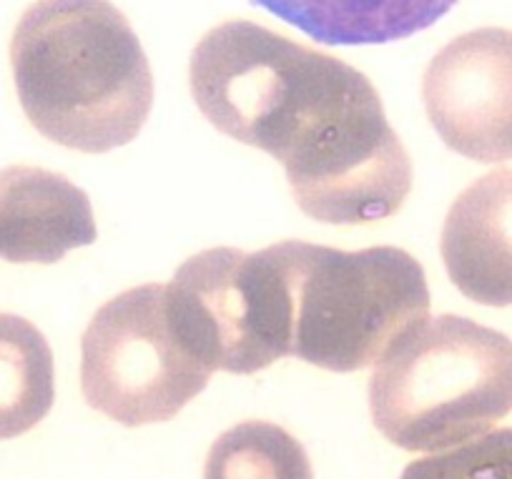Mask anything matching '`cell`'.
I'll list each match as a JSON object with an SVG mask.
<instances>
[{
    "label": "cell",
    "mask_w": 512,
    "mask_h": 479,
    "mask_svg": "<svg viewBox=\"0 0 512 479\" xmlns=\"http://www.w3.org/2000/svg\"><path fill=\"white\" fill-rule=\"evenodd\" d=\"M211 374L181 342L171 322L166 284L121 291L96 311L83 332V399L123 427L174 419L204 392Z\"/></svg>",
    "instance_id": "5"
},
{
    "label": "cell",
    "mask_w": 512,
    "mask_h": 479,
    "mask_svg": "<svg viewBox=\"0 0 512 479\" xmlns=\"http://www.w3.org/2000/svg\"><path fill=\"white\" fill-rule=\"evenodd\" d=\"M400 479H512V427L415 459Z\"/></svg>",
    "instance_id": "13"
},
{
    "label": "cell",
    "mask_w": 512,
    "mask_h": 479,
    "mask_svg": "<svg viewBox=\"0 0 512 479\" xmlns=\"http://www.w3.org/2000/svg\"><path fill=\"white\" fill-rule=\"evenodd\" d=\"M369 412L407 452H442L482 437L512 412V339L467 316H427L377 362Z\"/></svg>",
    "instance_id": "3"
},
{
    "label": "cell",
    "mask_w": 512,
    "mask_h": 479,
    "mask_svg": "<svg viewBox=\"0 0 512 479\" xmlns=\"http://www.w3.org/2000/svg\"><path fill=\"white\" fill-rule=\"evenodd\" d=\"M324 46L407 41L447 16L460 0H251Z\"/></svg>",
    "instance_id": "10"
},
{
    "label": "cell",
    "mask_w": 512,
    "mask_h": 479,
    "mask_svg": "<svg viewBox=\"0 0 512 479\" xmlns=\"http://www.w3.org/2000/svg\"><path fill=\"white\" fill-rule=\"evenodd\" d=\"M11 68L31 126L71 151L136 141L154 108L144 46L108 0H36L13 31Z\"/></svg>",
    "instance_id": "2"
},
{
    "label": "cell",
    "mask_w": 512,
    "mask_h": 479,
    "mask_svg": "<svg viewBox=\"0 0 512 479\" xmlns=\"http://www.w3.org/2000/svg\"><path fill=\"white\" fill-rule=\"evenodd\" d=\"M181 342L211 372L256 374L289 357V299L272 246H216L186 259L166 284Z\"/></svg>",
    "instance_id": "6"
},
{
    "label": "cell",
    "mask_w": 512,
    "mask_h": 479,
    "mask_svg": "<svg viewBox=\"0 0 512 479\" xmlns=\"http://www.w3.org/2000/svg\"><path fill=\"white\" fill-rule=\"evenodd\" d=\"M56 402V364L33 322L0 311V442L31 432Z\"/></svg>",
    "instance_id": "11"
},
{
    "label": "cell",
    "mask_w": 512,
    "mask_h": 479,
    "mask_svg": "<svg viewBox=\"0 0 512 479\" xmlns=\"http://www.w3.org/2000/svg\"><path fill=\"white\" fill-rule=\"evenodd\" d=\"M96 239V216L81 186L38 166L0 169V259L56 264Z\"/></svg>",
    "instance_id": "8"
},
{
    "label": "cell",
    "mask_w": 512,
    "mask_h": 479,
    "mask_svg": "<svg viewBox=\"0 0 512 479\" xmlns=\"http://www.w3.org/2000/svg\"><path fill=\"white\" fill-rule=\"evenodd\" d=\"M440 251L462 296L482 306H512V169L492 171L457 196Z\"/></svg>",
    "instance_id": "9"
},
{
    "label": "cell",
    "mask_w": 512,
    "mask_h": 479,
    "mask_svg": "<svg viewBox=\"0 0 512 479\" xmlns=\"http://www.w3.org/2000/svg\"><path fill=\"white\" fill-rule=\"evenodd\" d=\"M422 101L450 151L512 161V31L477 28L447 43L427 66Z\"/></svg>",
    "instance_id": "7"
},
{
    "label": "cell",
    "mask_w": 512,
    "mask_h": 479,
    "mask_svg": "<svg viewBox=\"0 0 512 479\" xmlns=\"http://www.w3.org/2000/svg\"><path fill=\"white\" fill-rule=\"evenodd\" d=\"M189 86L216 131L284 166L309 219L364 226L405 206L410 153L372 81L342 58L226 21L196 43Z\"/></svg>",
    "instance_id": "1"
},
{
    "label": "cell",
    "mask_w": 512,
    "mask_h": 479,
    "mask_svg": "<svg viewBox=\"0 0 512 479\" xmlns=\"http://www.w3.org/2000/svg\"><path fill=\"white\" fill-rule=\"evenodd\" d=\"M204 479H314V472L304 444L287 429L241 422L211 444Z\"/></svg>",
    "instance_id": "12"
},
{
    "label": "cell",
    "mask_w": 512,
    "mask_h": 479,
    "mask_svg": "<svg viewBox=\"0 0 512 479\" xmlns=\"http://www.w3.org/2000/svg\"><path fill=\"white\" fill-rule=\"evenodd\" d=\"M289 299V357L327 372L372 367L430 316L420 261L397 246L342 251L309 241L272 244Z\"/></svg>",
    "instance_id": "4"
}]
</instances>
